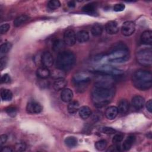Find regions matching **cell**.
I'll use <instances>...</instances> for the list:
<instances>
[{
	"label": "cell",
	"mask_w": 152,
	"mask_h": 152,
	"mask_svg": "<svg viewBox=\"0 0 152 152\" xmlns=\"http://www.w3.org/2000/svg\"><path fill=\"white\" fill-rule=\"evenodd\" d=\"M113 88H104L95 87L91 91V99L94 106L102 107L110 103L114 96Z\"/></svg>",
	"instance_id": "obj_1"
},
{
	"label": "cell",
	"mask_w": 152,
	"mask_h": 152,
	"mask_svg": "<svg viewBox=\"0 0 152 152\" xmlns=\"http://www.w3.org/2000/svg\"><path fill=\"white\" fill-rule=\"evenodd\" d=\"M134 86L141 90H147L151 87L152 75L150 71L139 69L132 75Z\"/></svg>",
	"instance_id": "obj_2"
},
{
	"label": "cell",
	"mask_w": 152,
	"mask_h": 152,
	"mask_svg": "<svg viewBox=\"0 0 152 152\" xmlns=\"http://www.w3.org/2000/svg\"><path fill=\"white\" fill-rule=\"evenodd\" d=\"M75 63V56L69 50H63L58 53L56 66L58 69L64 71L71 69Z\"/></svg>",
	"instance_id": "obj_3"
},
{
	"label": "cell",
	"mask_w": 152,
	"mask_h": 152,
	"mask_svg": "<svg viewBox=\"0 0 152 152\" xmlns=\"http://www.w3.org/2000/svg\"><path fill=\"white\" fill-rule=\"evenodd\" d=\"M129 52L127 47L119 45L108 54V61L114 63H121L126 61L129 59Z\"/></svg>",
	"instance_id": "obj_4"
},
{
	"label": "cell",
	"mask_w": 152,
	"mask_h": 152,
	"mask_svg": "<svg viewBox=\"0 0 152 152\" xmlns=\"http://www.w3.org/2000/svg\"><path fill=\"white\" fill-rule=\"evenodd\" d=\"M90 81V77L86 72H81L77 73L73 77L74 84L80 91L84 90L88 86Z\"/></svg>",
	"instance_id": "obj_5"
},
{
	"label": "cell",
	"mask_w": 152,
	"mask_h": 152,
	"mask_svg": "<svg viewBox=\"0 0 152 152\" xmlns=\"http://www.w3.org/2000/svg\"><path fill=\"white\" fill-rule=\"evenodd\" d=\"M136 58L138 62L142 66H150L152 64V52L150 49H143L136 54Z\"/></svg>",
	"instance_id": "obj_6"
},
{
	"label": "cell",
	"mask_w": 152,
	"mask_h": 152,
	"mask_svg": "<svg viewBox=\"0 0 152 152\" xmlns=\"http://www.w3.org/2000/svg\"><path fill=\"white\" fill-rule=\"evenodd\" d=\"M115 83L113 77L110 75L102 74L98 75L96 79L95 87H104V88H113V86Z\"/></svg>",
	"instance_id": "obj_7"
},
{
	"label": "cell",
	"mask_w": 152,
	"mask_h": 152,
	"mask_svg": "<svg viewBox=\"0 0 152 152\" xmlns=\"http://www.w3.org/2000/svg\"><path fill=\"white\" fill-rule=\"evenodd\" d=\"M97 69L98 72H99L100 73L110 75L112 76L119 75L124 73L122 70L116 68L114 66H112L110 65H106L99 66Z\"/></svg>",
	"instance_id": "obj_8"
},
{
	"label": "cell",
	"mask_w": 152,
	"mask_h": 152,
	"mask_svg": "<svg viewBox=\"0 0 152 152\" xmlns=\"http://www.w3.org/2000/svg\"><path fill=\"white\" fill-rule=\"evenodd\" d=\"M135 30V23L131 21H126L124 22L121 27V32L125 36L132 35Z\"/></svg>",
	"instance_id": "obj_9"
},
{
	"label": "cell",
	"mask_w": 152,
	"mask_h": 152,
	"mask_svg": "<svg viewBox=\"0 0 152 152\" xmlns=\"http://www.w3.org/2000/svg\"><path fill=\"white\" fill-rule=\"evenodd\" d=\"M76 40V34L72 30L68 29L65 31L64 34V42L65 45L72 46L75 43Z\"/></svg>",
	"instance_id": "obj_10"
},
{
	"label": "cell",
	"mask_w": 152,
	"mask_h": 152,
	"mask_svg": "<svg viewBox=\"0 0 152 152\" xmlns=\"http://www.w3.org/2000/svg\"><path fill=\"white\" fill-rule=\"evenodd\" d=\"M42 106L40 103L34 101L29 102L26 106V110L31 114H38L42 111Z\"/></svg>",
	"instance_id": "obj_11"
},
{
	"label": "cell",
	"mask_w": 152,
	"mask_h": 152,
	"mask_svg": "<svg viewBox=\"0 0 152 152\" xmlns=\"http://www.w3.org/2000/svg\"><path fill=\"white\" fill-rule=\"evenodd\" d=\"M41 62L43 66L50 67L53 64V58L52 55L49 52H45L42 55Z\"/></svg>",
	"instance_id": "obj_12"
},
{
	"label": "cell",
	"mask_w": 152,
	"mask_h": 152,
	"mask_svg": "<svg viewBox=\"0 0 152 152\" xmlns=\"http://www.w3.org/2000/svg\"><path fill=\"white\" fill-rule=\"evenodd\" d=\"M105 30L109 34H114L118 32L119 27L115 21H109L105 26Z\"/></svg>",
	"instance_id": "obj_13"
},
{
	"label": "cell",
	"mask_w": 152,
	"mask_h": 152,
	"mask_svg": "<svg viewBox=\"0 0 152 152\" xmlns=\"http://www.w3.org/2000/svg\"><path fill=\"white\" fill-rule=\"evenodd\" d=\"M144 103H145L144 98L139 95L135 96L134 97H133L131 101L132 106L135 109H137V110H139L142 108L144 105Z\"/></svg>",
	"instance_id": "obj_14"
},
{
	"label": "cell",
	"mask_w": 152,
	"mask_h": 152,
	"mask_svg": "<svg viewBox=\"0 0 152 152\" xmlns=\"http://www.w3.org/2000/svg\"><path fill=\"white\" fill-rule=\"evenodd\" d=\"M73 97V93L69 88H64L62 90L61 93V99L64 102H69L72 100Z\"/></svg>",
	"instance_id": "obj_15"
},
{
	"label": "cell",
	"mask_w": 152,
	"mask_h": 152,
	"mask_svg": "<svg viewBox=\"0 0 152 152\" xmlns=\"http://www.w3.org/2000/svg\"><path fill=\"white\" fill-rule=\"evenodd\" d=\"M118 110L121 114H125L127 113L129 108V102L126 99H122L120 100L118 104Z\"/></svg>",
	"instance_id": "obj_16"
},
{
	"label": "cell",
	"mask_w": 152,
	"mask_h": 152,
	"mask_svg": "<svg viewBox=\"0 0 152 152\" xmlns=\"http://www.w3.org/2000/svg\"><path fill=\"white\" fill-rule=\"evenodd\" d=\"M118 108L116 106H113L107 107L105 111V116L109 120H112L115 119L118 115Z\"/></svg>",
	"instance_id": "obj_17"
},
{
	"label": "cell",
	"mask_w": 152,
	"mask_h": 152,
	"mask_svg": "<svg viewBox=\"0 0 152 152\" xmlns=\"http://www.w3.org/2000/svg\"><path fill=\"white\" fill-rule=\"evenodd\" d=\"M141 40L144 44L151 45L152 43V31L151 30L144 31L141 36Z\"/></svg>",
	"instance_id": "obj_18"
},
{
	"label": "cell",
	"mask_w": 152,
	"mask_h": 152,
	"mask_svg": "<svg viewBox=\"0 0 152 152\" xmlns=\"http://www.w3.org/2000/svg\"><path fill=\"white\" fill-rule=\"evenodd\" d=\"M36 75L39 78L46 79L50 76V72L47 67L42 66L36 70Z\"/></svg>",
	"instance_id": "obj_19"
},
{
	"label": "cell",
	"mask_w": 152,
	"mask_h": 152,
	"mask_svg": "<svg viewBox=\"0 0 152 152\" xmlns=\"http://www.w3.org/2000/svg\"><path fill=\"white\" fill-rule=\"evenodd\" d=\"M78 113L81 118L83 119H86L91 116V110L89 107L87 106H83L79 108Z\"/></svg>",
	"instance_id": "obj_20"
},
{
	"label": "cell",
	"mask_w": 152,
	"mask_h": 152,
	"mask_svg": "<svg viewBox=\"0 0 152 152\" xmlns=\"http://www.w3.org/2000/svg\"><path fill=\"white\" fill-rule=\"evenodd\" d=\"M135 139L136 138L134 135H129L123 142V144H122L123 150L125 151L129 150L134 144V142L135 141Z\"/></svg>",
	"instance_id": "obj_21"
},
{
	"label": "cell",
	"mask_w": 152,
	"mask_h": 152,
	"mask_svg": "<svg viewBox=\"0 0 152 152\" xmlns=\"http://www.w3.org/2000/svg\"><path fill=\"white\" fill-rule=\"evenodd\" d=\"M89 34L86 30L79 31L76 34V39L80 43H84L89 40Z\"/></svg>",
	"instance_id": "obj_22"
},
{
	"label": "cell",
	"mask_w": 152,
	"mask_h": 152,
	"mask_svg": "<svg viewBox=\"0 0 152 152\" xmlns=\"http://www.w3.org/2000/svg\"><path fill=\"white\" fill-rule=\"evenodd\" d=\"M30 17L29 16L25 15V14H22L21 15L18 16L17 18L14 21V26L15 27H19L23 24L26 23Z\"/></svg>",
	"instance_id": "obj_23"
},
{
	"label": "cell",
	"mask_w": 152,
	"mask_h": 152,
	"mask_svg": "<svg viewBox=\"0 0 152 152\" xmlns=\"http://www.w3.org/2000/svg\"><path fill=\"white\" fill-rule=\"evenodd\" d=\"M66 84L67 82L64 78L57 79L53 83V88L56 91L62 90L65 88Z\"/></svg>",
	"instance_id": "obj_24"
},
{
	"label": "cell",
	"mask_w": 152,
	"mask_h": 152,
	"mask_svg": "<svg viewBox=\"0 0 152 152\" xmlns=\"http://www.w3.org/2000/svg\"><path fill=\"white\" fill-rule=\"evenodd\" d=\"M79 107H80V104L77 101L71 100V102H69V104H68V107H67L68 112L70 114H74L77 113V111L79 110V108H80Z\"/></svg>",
	"instance_id": "obj_25"
},
{
	"label": "cell",
	"mask_w": 152,
	"mask_h": 152,
	"mask_svg": "<svg viewBox=\"0 0 152 152\" xmlns=\"http://www.w3.org/2000/svg\"><path fill=\"white\" fill-rule=\"evenodd\" d=\"M64 41L60 40V39H56L53 41V45H52V49L54 52H59L63 51L62 49L64 48Z\"/></svg>",
	"instance_id": "obj_26"
},
{
	"label": "cell",
	"mask_w": 152,
	"mask_h": 152,
	"mask_svg": "<svg viewBox=\"0 0 152 152\" xmlns=\"http://www.w3.org/2000/svg\"><path fill=\"white\" fill-rule=\"evenodd\" d=\"M102 31H103V27L101 24L99 23L94 24L91 29V34L95 37L101 35V34L102 33Z\"/></svg>",
	"instance_id": "obj_27"
},
{
	"label": "cell",
	"mask_w": 152,
	"mask_h": 152,
	"mask_svg": "<svg viewBox=\"0 0 152 152\" xmlns=\"http://www.w3.org/2000/svg\"><path fill=\"white\" fill-rule=\"evenodd\" d=\"M1 97L4 101H10L12 98V93L8 89H2L1 91Z\"/></svg>",
	"instance_id": "obj_28"
},
{
	"label": "cell",
	"mask_w": 152,
	"mask_h": 152,
	"mask_svg": "<svg viewBox=\"0 0 152 152\" xmlns=\"http://www.w3.org/2000/svg\"><path fill=\"white\" fill-rule=\"evenodd\" d=\"M77 139L73 136H69V137H67L65 140H64V142L65 144L70 148L72 147H74L77 145Z\"/></svg>",
	"instance_id": "obj_29"
},
{
	"label": "cell",
	"mask_w": 152,
	"mask_h": 152,
	"mask_svg": "<svg viewBox=\"0 0 152 152\" xmlns=\"http://www.w3.org/2000/svg\"><path fill=\"white\" fill-rule=\"evenodd\" d=\"M50 75L52 78L57 80L59 78H64V77L65 75V71L58 69L56 70H53L52 73H50Z\"/></svg>",
	"instance_id": "obj_30"
},
{
	"label": "cell",
	"mask_w": 152,
	"mask_h": 152,
	"mask_svg": "<svg viewBox=\"0 0 152 152\" xmlns=\"http://www.w3.org/2000/svg\"><path fill=\"white\" fill-rule=\"evenodd\" d=\"M12 48V44L10 42H5L1 45L0 52L1 54H5L8 52Z\"/></svg>",
	"instance_id": "obj_31"
},
{
	"label": "cell",
	"mask_w": 152,
	"mask_h": 152,
	"mask_svg": "<svg viewBox=\"0 0 152 152\" xmlns=\"http://www.w3.org/2000/svg\"><path fill=\"white\" fill-rule=\"evenodd\" d=\"M107 147V141L104 140H101L95 143V147L99 151L104 150Z\"/></svg>",
	"instance_id": "obj_32"
},
{
	"label": "cell",
	"mask_w": 152,
	"mask_h": 152,
	"mask_svg": "<svg viewBox=\"0 0 152 152\" xmlns=\"http://www.w3.org/2000/svg\"><path fill=\"white\" fill-rule=\"evenodd\" d=\"M96 4L94 3H90L85 5L83 7V11L87 13H92L94 12L96 10Z\"/></svg>",
	"instance_id": "obj_33"
},
{
	"label": "cell",
	"mask_w": 152,
	"mask_h": 152,
	"mask_svg": "<svg viewBox=\"0 0 152 152\" xmlns=\"http://www.w3.org/2000/svg\"><path fill=\"white\" fill-rule=\"evenodd\" d=\"M61 6V3L58 0H51L48 3V7L50 10H56Z\"/></svg>",
	"instance_id": "obj_34"
},
{
	"label": "cell",
	"mask_w": 152,
	"mask_h": 152,
	"mask_svg": "<svg viewBox=\"0 0 152 152\" xmlns=\"http://www.w3.org/2000/svg\"><path fill=\"white\" fill-rule=\"evenodd\" d=\"M26 148V144L24 142H17L14 147V149L16 151H23Z\"/></svg>",
	"instance_id": "obj_35"
},
{
	"label": "cell",
	"mask_w": 152,
	"mask_h": 152,
	"mask_svg": "<svg viewBox=\"0 0 152 152\" xmlns=\"http://www.w3.org/2000/svg\"><path fill=\"white\" fill-rule=\"evenodd\" d=\"M123 138H124V135L122 134H121V133L116 134L113 137L112 142L114 144H118L123 140Z\"/></svg>",
	"instance_id": "obj_36"
},
{
	"label": "cell",
	"mask_w": 152,
	"mask_h": 152,
	"mask_svg": "<svg viewBox=\"0 0 152 152\" xmlns=\"http://www.w3.org/2000/svg\"><path fill=\"white\" fill-rule=\"evenodd\" d=\"M5 111L7 113V114L11 117H14L17 114V109L15 107L13 106L8 107V108L6 109Z\"/></svg>",
	"instance_id": "obj_37"
},
{
	"label": "cell",
	"mask_w": 152,
	"mask_h": 152,
	"mask_svg": "<svg viewBox=\"0 0 152 152\" xmlns=\"http://www.w3.org/2000/svg\"><path fill=\"white\" fill-rule=\"evenodd\" d=\"M10 26L8 23L4 24L0 26V33L1 34H5L10 29Z\"/></svg>",
	"instance_id": "obj_38"
},
{
	"label": "cell",
	"mask_w": 152,
	"mask_h": 152,
	"mask_svg": "<svg viewBox=\"0 0 152 152\" xmlns=\"http://www.w3.org/2000/svg\"><path fill=\"white\" fill-rule=\"evenodd\" d=\"M102 132L106 134H113L116 132V131L111 127H103L102 128Z\"/></svg>",
	"instance_id": "obj_39"
},
{
	"label": "cell",
	"mask_w": 152,
	"mask_h": 152,
	"mask_svg": "<svg viewBox=\"0 0 152 152\" xmlns=\"http://www.w3.org/2000/svg\"><path fill=\"white\" fill-rule=\"evenodd\" d=\"M125 6L123 4H116L113 7V10L116 12H120L124 10Z\"/></svg>",
	"instance_id": "obj_40"
},
{
	"label": "cell",
	"mask_w": 152,
	"mask_h": 152,
	"mask_svg": "<svg viewBox=\"0 0 152 152\" xmlns=\"http://www.w3.org/2000/svg\"><path fill=\"white\" fill-rule=\"evenodd\" d=\"M121 150V148L119 145L118 144H114L113 145L110 146L108 149L107 150V151H119Z\"/></svg>",
	"instance_id": "obj_41"
},
{
	"label": "cell",
	"mask_w": 152,
	"mask_h": 152,
	"mask_svg": "<svg viewBox=\"0 0 152 152\" xmlns=\"http://www.w3.org/2000/svg\"><path fill=\"white\" fill-rule=\"evenodd\" d=\"M11 81L10 76L8 74H4L1 77L2 83H9Z\"/></svg>",
	"instance_id": "obj_42"
},
{
	"label": "cell",
	"mask_w": 152,
	"mask_h": 152,
	"mask_svg": "<svg viewBox=\"0 0 152 152\" xmlns=\"http://www.w3.org/2000/svg\"><path fill=\"white\" fill-rule=\"evenodd\" d=\"M7 59L5 56H3L1 58V61H0V64H1V70H2L7 64Z\"/></svg>",
	"instance_id": "obj_43"
},
{
	"label": "cell",
	"mask_w": 152,
	"mask_h": 152,
	"mask_svg": "<svg viewBox=\"0 0 152 152\" xmlns=\"http://www.w3.org/2000/svg\"><path fill=\"white\" fill-rule=\"evenodd\" d=\"M8 139V137L6 134H2L1 135L0 137V144L1 145H3L4 144H5Z\"/></svg>",
	"instance_id": "obj_44"
},
{
	"label": "cell",
	"mask_w": 152,
	"mask_h": 152,
	"mask_svg": "<svg viewBox=\"0 0 152 152\" xmlns=\"http://www.w3.org/2000/svg\"><path fill=\"white\" fill-rule=\"evenodd\" d=\"M146 108L147 109V110L150 112L151 113L152 112V101L151 99H150L147 103H146Z\"/></svg>",
	"instance_id": "obj_45"
},
{
	"label": "cell",
	"mask_w": 152,
	"mask_h": 152,
	"mask_svg": "<svg viewBox=\"0 0 152 152\" xmlns=\"http://www.w3.org/2000/svg\"><path fill=\"white\" fill-rule=\"evenodd\" d=\"M1 150L2 152H12V151H14V149L12 148V147H8V146H6V147H2Z\"/></svg>",
	"instance_id": "obj_46"
},
{
	"label": "cell",
	"mask_w": 152,
	"mask_h": 152,
	"mask_svg": "<svg viewBox=\"0 0 152 152\" xmlns=\"http://www.w3.org/2000/svg\"><path fill=\"white\" fill-rule=\"evenodd\" d=\"M68 6L70 8H73L75 6V3L74 1H70L68 2Z\"/></svg>",
	"instance_id": "obj_47"
}]
</instances>
